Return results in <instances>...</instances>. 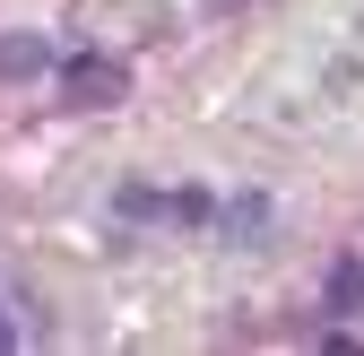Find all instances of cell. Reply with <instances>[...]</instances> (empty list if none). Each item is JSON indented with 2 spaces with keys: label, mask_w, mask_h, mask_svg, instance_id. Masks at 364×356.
<instances>
[{
  "label": "cell",
  "mask_w": 364,
  "mask_h": 356,
  "mask_svg": "<svg viewBox=\"0 0 364 356\" xmlns=\"http://www.w3.org/2000/svg\"><path fill=\"white\" fill-rule=\"evenodd\" d=\"M130 96V70L113 61V53H70L61 61V105L70 113H105V105H122Z\"/></svg>",
  "instance_id": "6da1fadb"
},
{
  "label": "cell",
  "mask_w": 364,
  "mask_h": 356,
  "mask_svg": "<svg viewBox=\"0 0 364 356\" xmlns=\"http://www.w3.org/2000/svg\"><path fill=\"white\" fill-rule=\"evenodd\" d=\"M269 217H278V209H269L260 192H235V200H217L208 226H217V244H225V252H260V244H269Z\"/></svg>",
  "instance_id": "7a4b0ae2"
},
{
  "label": "cell",
  "mask_w": 364,
  "mask_h": 356,
  "mask_svg": "<svg viewBox=\"0 0 364 356\" xmlns=\"http://www.w3.org/2000/svg\"><path fill=\"white\" fill-rule=\"evenodd\" d=\"M321 313H330V322H364V252H338V261H330Z\"/></svg>",
  "instance_id": "3957f363"
},
{
  "label": "cell",
  "mask_w": 364,
  "mask_h": 356,
  "mask_svg": "<svg viewBox=\"0 0 364 356\" xmlns=\"http://www.w3.org/2000/svg\"><path fill=\"white\" fill-rule=\"evenodd\" d=\"M43 61H53L43 35H0V78H43Z\"/></svg>",
  "instance_id": "277c9868"
},
{
  "label": "cell",
  "mask_w": 364,
  "mask_h": 356,
  "mask_svg": "<svg viewBox=\"0 0 364 356\" xmlns=\"http://www.w3.org/2000/svg\"><path fill=\"white\" fill-rule=\"evenodd\" d=\"M156 217H165V226H208L217 200H208L200 183H182V192H156Z\"/></svg>",
  "instance_id": "5b68a950"
},
{
  "label": "cell",
  "mask_w": 364,
  "mask_h": 356,
  "mask_svg": "<svg viewBox=\"0 0 364 356\" xmlns=\"http://www.w3.org/2000/svg\"><path fill=\"white\" fill-rule=\"evenodd\" d=\"M113 217H156V192H148V183H122V192H113Z\"/></svg>",
  "instance_id": "8992f818"
},
{
  "label": "cell",
  "mask_w": 364,
  "mask_h": 356,
  "mask_svg": "<svg viewBox=\"0 0 364 356\" xmlns=\"http://www.w3.org/2000/svg\"><path fill=\"white\" fill-rule=\"evenodd\" d=\"M18 347V322H9V304H0V356H9Z\"/></svg>",
  "instance_id": "52a82bcc"
}]
</instances>
